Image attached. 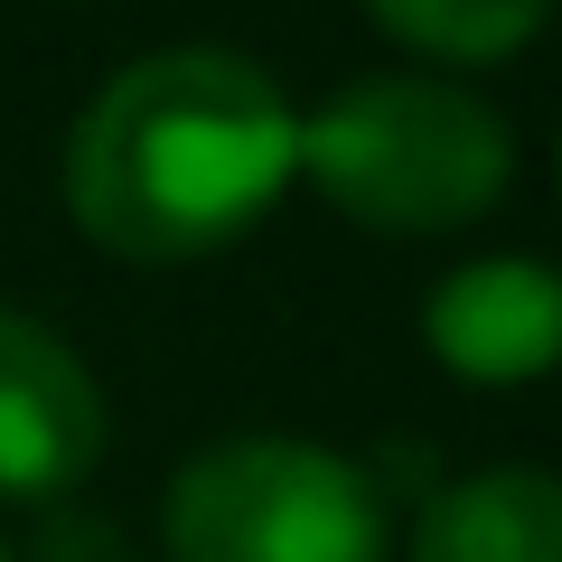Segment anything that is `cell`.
<instances>
[{
  "label": "cell",
  "mask_w": 562,
  "mask_h": 562,
  "mask_svg": "<svg viewBox=\"0 0 562 562\" xmlns=\"http://www.w3.org/2000/svg\"><path fill=\"white\" fill-rule=\"evenodd\" d=\"M301 169V113L235 47L122 66L66 140V206L122 262H198L235 244Z\"/></svg>",
  "instance_id": "1"
},
{
  "label": "cell",
  "mask_w": 562,
  "mask_h": 562,
  "mask_svg": "<svg viewBox=\"0 0 562 562\" xmlns=\"http://www.w3.org/2000/svg\"><path fill=\"white\" fill-rule=\"evenodd\" d=\"M301 160L328 206L384 235H441L497 206L516 140L479 94L431 76H366L301 122Z\"/></svg>",
  "instance_id": "2"
},
{
  "label": "cell",
  "mask_w": 562,
  "mask_h": 562,
  "mask_svg": "<svg viewBox=\"0 0 562 562\" xmlns=\"http://www.w3.org/2000/svg\"><path fill=\"white\" fill-rule=\"evenodd\" d=\"M169 562H384V497L319 441H216L169 479Z\"/></svg>",
  "instance_id": "3"
},
{
  "label": "cell",
  "mask_w": 562,
  "mask_h": 562,
  "mask_svg": "<svg viewBox=\"0 0 562 562\" xmlns=\"http://www.w3.org/2000/svg\"><path fill=\"white\" fill-rule=\"evenodd\" d=\"M103 450V394L57 328L0 310V497H66Z\"/></svg>",
  "instance_id": "4"
},
{
  "label": "cell",
  "mask_w": 562,
  "mask_h": 562,
  "mask_svg": "<svg viewBox=\"0 0 562 562\" xmlns=\"http://www.w3.org/2000/svg\"><path fill=\"white\" fill-rule=\"evenodd\" d=\"M422 338L469 384H525L562 366V272L543 254H479L431 281Z\"/></svg>",
  "instance_id": "5"
},
{
  "label": "cell",
  "mask_w": 562,
  "mask_h": 562,
  "mask_svg": "<svg viewBox=\"0 0 562 562\" xmlns=\"http://www.w3.org/2000/svg\"><path fill=\"white\" fill-rule=\"evenodd\" d=\"M413 562H562V479L553 469L441 479L413 525Z\"/></svg>",
  "instance_id": "6"
},
{
  "label": "cell",
  "mask_w": 562,
  "mask_h": 562,
  "mask_svg": "<svg viewBox=\"0 0 562 562\" xmlns=\"http://www.w3.org/2000/svg\"><path fill=\"white\" fill-rule=\"evenodd\" d=\"M384 29H394L403 47H422V57H506V47L535 38L543 0H366Z\"/></svg>",
  "instance_id": "7"
},
{
  "label": "cell",
  "mask_w": 562,
  "mask_h": 562,
  "mask_svg": "<svg viewBox=\"0 0 562 562\" xmlns=\"http://www.w3.org/2000/svg\"><path fill=\"white\" fill-rule=\"evenodd\" d=\"M38 562H122V535L103 516H57L38 543Z\"/></svg>",
  "instance_id": "8"
},
{
  "label": "cell",
  "mask_w": 562,
  "mask_h": 562,
  "mask_svg": "<svg viewBox=\"0 0 562 562\" xmlns=\"http://www.w3.org/2000/svg\"><path fill=\"white\" fill-rule=\"evenodd\" d=\"M0 562H10V553H0Z\"/></svg>",
  "instance_id": "9"
}]
</instances>
